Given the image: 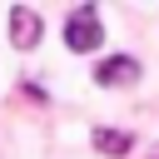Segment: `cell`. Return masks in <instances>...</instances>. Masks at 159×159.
I'll use <instances>...</instances> for the list:
<instances>
[{
    "label": "cell",
    "instance_id": "1",
    "mask_svg": "<svg viewBox=\"0 0 159 159\" xmlns=\"http://www.w3.org/2000/svg\"><path fill=\"white\" fill-rule=\"evenodd\" d=\"M65 45H70L75 55H89V50H99V45H104L99 10H94V5H80V10L70 15V25H65Z\"/></svg>",
    "mask_w": 159,
    "mask_h": 159
},
{
    "label": "cell",
    "instance_id": "2",
    "mask_svg": "<svg viewBox=\"0 0 159 159\" xmlns=\"http://www.w3.org/2000/svg\"><path fill=\"white\" fill-rule=\"evenodd\" d=\"M40 35H45L40 10H30V5H10V45H15V50H35Z\"/></svg>",
    "mask_w": 159,
    "mask_h": 159
},
{
    "label": "cell",
    "instance_id": "3",
    "mask_svg": "<svg viewBox=\"0 0 159 159\" xmlns=\"http://www.w3.org/2000/svg\"><path fill=\"white\" fill-rule=\"evenodd\" d=\"M134 80H139V60H129V55H114V60H104V65L94 70V84H104V89L134 84Z\"/></svg>",
    "mask_w": 159,
    "mask_h": 159
},
{
    "label": "cell",
    "instance_id": "4",
    "mask_svg": "<svg viewBox=\"0 0 159 159\" xmlns=\"http://www.w3.org/2000/svg\"><path fill=\"white\" fill-rule=\"evenodd\" d=\"M94 149L109 154V159H119V154L134 149V134H129V129H94Z\"/></svg>",
    "mask_w": 159,
    "mask_h": 159
}]
</instances>
